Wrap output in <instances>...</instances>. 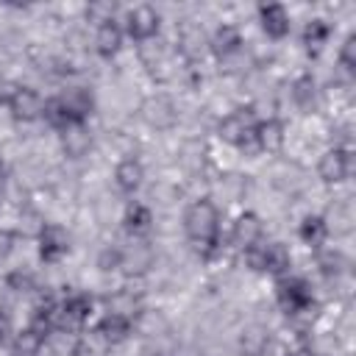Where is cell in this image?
<instances>
[{
    "instance_id": "23",
    "label": "cell",
    "mask_w": 356,
    "mask_h": 356,
    "mask_svg": "<svg viewBox=\"0 0 356 356\" xmlns=\"http://www.w3.org/2000/svg\"><path fill=\"white\" fill-rule=\"evenodd\" d=\"M298 234H300V239H303L309 248H320V245L325 242V236H328V222H325L323 217L312 214V217H306V220L300 222Z\"/></svg>"
},
{
    "instance_id": "24",
    "label": "cell",
    "mask_w": 356,
    "mask_h": 356,
    "mask_svg": "<svg viewBox=\"0 0 356 356\" xmlns=\"http://www.w3.org/2000/svg\"><path fill=\"white\" fill-rule=\"evenodd\" d=\"M239 348H242V353H245V356H264V353H267V348H270V334H267L264 328L253 325V328H248V331L242 334Z\"/></svg>"
},
{
    "instance_id": "22",
    "label": "cell",
    "mask_w": 356,
    "mask_h": 356,
    "mask_svg": "<svg viewBox=\"0 0 356 356\" xmlns=\"http://www.w3.org/2000/svg\"><path fill=\"white\" fill-rule=\"evenodd\" d=\"M44 339H47V337L39 334V331L31 325V328L14 334V339H11V350H14V356H36V353L42 350Z\"/></svg>"
},
{
    "instance_id": "27",
    "label": "cell",
    "mask_w": 356,
    "mask_h": 356,
    "mask_svg": "<svg viewBox=\"0 0 356 356\" xmlns=\"http://www.w3.org/2000/svg\"><path fill=\"white\" fill-rule=\"evenodd\" d=\"M42 117H44V120H47V125H50V128H56V131H64V128H70V125H72L58 97H50V100L44 103V108H42Z\"/></svg>"
},
{
    "instance_id": "10",
    "label": "cell",
    "mask_w": 356,
    "mask_h": 356,
    "mask_svg": "<svg viewBox=\"0 0 356 356\" xmlns=\"http://www.w3.org/2000/svg\"><path fill=\"white\" fill-rule=\"evenodd\" d=\"M89 314H92V298L89 295H70L61 303L58 328H78L89 320Z\"/></svg>"
},
{
    "instance_id": "1",
    "label": "cell",
    "mask_w": 356,
    "mask_h": 356,
    "mask_svg": "<svg viewBox=\"0 0 356 356\" xmlns=\"http://www.w3.org/2000/svg\"><path fill=\"white\" fill-rule=\"evenodd\" d=\"M184 228H186V236L203 250V253H211V248L217 245V236H220V211L211 200H195L186 214H184Z\"/></svg>"
},
{
    "instance_id": "21",
    "label": "cell",
    "mask_w": 356,
    "mask_h": 356,
    "mask_svg": "<svg viewBox=\"0 0 356 356\" xmlns=\"http://www.w3.org/2000/svg\"><path fill=\"white\" fill-rule=\"evenodd\" d=\"M122 225H125L128 234H134V236H145V234L150 231V225H153V214H150L147 206H142V203H131V206L125 209Z\"/></svg>"
},
{
    "instance_id": "15",
    "label": "cell",
    "mask_w": 356,
    "mask_h": 356,
    "mask_svg": "<svg viewBox=\"0 0 356 356\" xmlns=\"http://www.w3.org/2000/svg\"><path fill=\"white\" fill-rule=\"evenodd\" d=\"M61 147L67 159H83L92 147V134L86 131V125H70L61 131Z\"/></svg>"
},
{
    "instance_id": "32",
    "label": "cell",
    "mask_w": 356,
    "mask_h": 356,
    "mask_svg": "<svg viewBox=\"0 0 356 356\" xmlns=\"http://www.w3.org/2000/svg\"><path fill=\"white\" fill-rule=\"evenodd\" d=\"M114 3H95V6H89V17L95 19V22H114Z\"/></svg>"
},
{
    "instance_id": "7",
    "label": "cell",
    "mask_w": 356,
    "mask_h": 356,
    "mask_svg": "<svg viewBox=\"0 0 356 356\" xmlns=\"http://www.w3.org/2000/svg\"><path fill=\"white\" fill-rule=\"evenodd\" d=\"M70 250V234L61 225H44L39 231V256L44 261H58Z\"/></svg>"
},
{
    "instance_id": "19",
    "label": "cell",
    "mask_w": 356,
    "mask_h": 356,
    "mask_svg": "<svg viewBox=\"0 0 356 356\" xmlns=\"http://www.w3.org/2000/svg\"><path fill=\"white\" fill-rule=\"evenodd\" d=\"M286 270H289V250H286L281 242L261 245V273L284 275Z\"/></svg>"
},
{
    "instance_id": "9",
    "label": "cell",
    "mask_w": 356,
    "mask_h": 356,
    "mask_svg": "<svg viewBox=\"0 0 356 356\" xmlns=\"http://www.w3.org/2000/svg\"><path fill=\"white\" fill-rule=\"evenodd\" d=\"M142 117L147 125L164 131V128H172L175 125V106L170 97L164 95H156V97H147L145 106H142Z\"/></svg>"
},
{
    "instance_id": "16",
    "label": "cell",
    "mask_w": 356,
    "mask_h": 356,
    "mask_svg": "<svg viewBox=\"0 0 356 356\" xmlns=\"http://www.w3.org/2000/svg\"><path fill=\"white\" fill-rule=\"evenodd\" d=\"M122 44V28L117 22H103L97 25V33H95V50L103 56V58H111L117 56Z\"/></svg>"
},
{
    "instance_id": "20",
    "label": "cell",
    "mask_w": 356,
    "mask_h": 356,
    "mask_svg": "<svg viewBox=\"0 0 356 356\" xmlns=\"http://www.w3.org/2000/svg\"><path fill=\"white\" fill-rule=\"evenodd\" d=\"M256 142H259V150L275 153L284 145V125H281V120H264V122H259L256 125Z\"/></svg>"
},
{
    "instance_id": "2",
    "label": "cell",
    "mask_w": 356,
    "mask_h": 356,
    "mask_svg": "<svg viewBox=\"0 0 356 356\" xmlns=\"http://www.w3.org/2000/svg\"><path fill=\"white\" fill-rule=\"evenodd\" d=\"M256 125L259 120L253 117L250 108H239L234 114H228L220 122V136L231 145H236L245 153H259V142H256Z\"/></svg>"
},
{
    "instance_id": "11",
    "label": "cell",
    "mask_w": 356,
    "mask_h": 356,
    "mask_svg": "<svg viewBox=\"0 0 356 356\" xmlns=\"http://www.w3.org/2000/svg\"><path fill=\"white\" fill-rule=\"evenodd\" d=\"M261 234H264L261 220H259L253 211H248V214H242V217L234 222L231 239H234V245H236V248L248 250V248H253V245H259V242H261Z\"/></svg>"
},
{
    "instance_id": "34",
    "label": "cell",
    "mask_w": 356,
    "mask_h": 356,
    "mask_svg": "<svg viewBox=\"0 0 356 356\" xmlns=\"http://www.w3.org/2000/svg\"><path fill=\"white\" fill-rule=\"evenodd\" d=\"M6 97H8V92H6V83H3V78H0V106L6 103Z\"/></svg>"
},
{
    "instance_id": "31",
    "label": "cell",
    "mask_w": 356,
    "mask_h": 356,
    "mask_svg": "<svg viewBox=\"0 0 356 356\" xmlns=\"http://www.w3.org/2000/svg\"><path fill=\"white\" fill-rule=\"evenodd\" d=\"M320 267L325 275H339L345 270V259H342V253H325V256H320Z\"/></svg>"
},
{
    "instance_id": "3",
    "label": "cell",
    "mask_w": 356,
    "mask_h": 356,
    "mask_svg": "<svg viewBox=\"0 0 356 356\" xmlns=\"http://www.w3.org/2000/svg\"><path fill=\"white\" fill-rule=\"evenodd\" d=\"M278 303L286 314H300V312H309L314 298H312V286L298 278V275H289V278H281L278 281Z\"/></svg>"
},
{
    "instance_id": "6",
    "label": "cell",
    "mask_w": 356,
    "mask_h": 356,
    "mask_svg": "<svg viewBox=\"0 0 356 356\" xmlns=\"http://www.w3.org/2000/svg\"><path fill=\"white\" fill-rule=\"evenodd\" d=\"M58 100H61V106H64V111H67V117H70L72 125H86V120H89V114L95 108V100H92L89 89L72 86L64 95H58Z\"/></svg>"
},
{
    "instance_id": "13",
    "label": "cell",
    "mask_w": 356,
    "mask_h": 356,
    "mask_svg": "<svg viewBox=\"0 0 356 356\" xmlns=\"http://www.w3.org/2000/svg\"><path fill=\"white\" fill-rule=\"evenodd\" d=\"M142 181H145V167H142L139 159H122V161L117 164V170H114V184H117L120 192L134 195V192L142 186Z\"/></svg>"
},
{
    "instance_id": "4",
    "label": "cell",
    "mask_w": 356,
    "mask_h": 356,
    "mask_svg": "<svg viewBox=\"0 0 356 356\" xmlns=\"http://www.w3.org/2000/svg\"><path fill=\"white\" fill-rule=\"evenodd\" d=\"M6 106H8L11 117L19 120V122H33V120H39V117H42V108H44L39 92L31 89V86H14V89L8 92V97H6Z\"/></svg>"
},
{
    "instance_id": "28",
    "label": "cell",
    "mask_w": 356,
    "mask_h": 356,
    "mask_svg": "<svg viewBox=\"0 0 356 356\" xmlns=\"http://www.w3.org/2000/svg\"><path fill=\"white\" fill-rule=\"evenodd\" d=\"M6 286H8L11 292H31V289L36 286V278H33V273H28V270H11V273L6 275Z\"/></svg>"
},
{
    "instance_id": "29",
    "label": "cell",
    "mask_w": 356,
    "mask_h": 356,
    "mask_svg": "<svg viewBox=\"0 0 356 356\" xmlns=\"http://www.w3.org/2000/svg\"><path fill=\"white\" fill-rule=\"evenodd\" d=\"M97 267L103 270V273H111V270H120L122 267V250L120 248H103L100 250V256H97Z\"/></svg>"
},
{
    "instance_id": "8",
    "label": "cell",
    "mask_w": 356,
    "mask_h": 356,
    "mask_svg": "<svg viewBox=\"0 0 356 356\" xmlns=\"http://www.w3.org/2000/svg\"><path fill=\"white\" fill-rule=\"evenodd\" d=\"M320 178L325 181V184H339V181H345L348 175H350V150H345V147H334V150H328L323 159H320Z\"/></svg>"
},
{
    "instance_id": "35",
    "label": "cell",
    "mask_w": 356,
    "mask_h": 356,
    "mask_svg": "<svg viewBox=\"0 0 356 356\" xmlns=\"http://www.w3.org/2000/svg\"><path fill=\"white\" fill-rule=\"evenodd\" d=\"M0 175H3V161H0Z\"/></svg>"
},
{
    "instance_id": "33",
    "label": "cell",
    "mask_w": 356,
    "mask_h": 356,
    "mask_svg": "<svg viewBox=\"0 0 356 356\" xmlns=\"http://www.w3.org/2000/svg\"><path fill=\"white\" fill-rule=\"evenodd\" d=\"M8 339H14V325L6 309H0V345H6Z\"/></svg>"
},
{
    "instance_id": "26",
    "label": "cell",
    "mask_w": 356,
    "mask_h": 356,
    "mask_svg": "<svg viewBox=\"0 0 356 356\" xmlns=\"http://www.w3.org/2000/svg\"><path fill=\"white\" fill-rule=\"evenodd\" d=\"M328 33H331V28H328L325 19H312V22H306V28H303V44H306L312 53H317V50L325 44Z\"/></svg>"
},
{
    "instance_id": "25",
    "label": "cell",
    "mask_w": 356,
    "mask_h": 356,
    "mask_svg": "<svg viewBox=\"0 0 356 356\" xmlns=\"http://www.w3.org/2000/svg\"><path fill=\"white\" fill-rule=\"evenodd\" d=\"M292 97H295V103H298L300 108H314V103H317V81H314L312 75L295 78V83H292Z\"/></svg>"
},
{
    "instance_id": "5",
    "label": "cell",
    "mask_w": 356,
    "mask_h": 356,
    "mask_svg": "<svg viewBox=\"0 0 356 356\" xmlns=\"http://www.w3.org/2000/svg\"><path fill=\"white\" fill-rule=\"evenodd\" d=\"M159 31V14L150 8V6H136L128 11L125 17V33L136 42H147L153 39Z\"/></svg>"
},
{
    "instance_id": "30",
    "label": "cell",
    "mask_w": 356,
    "mask_h": 356,
    "mask_svg": "<svg viewBox=\"0 0 356 356\" xmlns=\"http://www.w3.org/2000/svg\"><path fill=\"white\" fill-rule=\"evenodd\" d=\"M339 64H342L348 72L356 70V33H350V36L342 42V47H339Z\"/></svg>"
},
{
    "instance_id": "12",
    "label": "cell",
    "mask_w": 356,
    "mask_h": 356,
    "mask_svg": "<svg viewBox=\"0 0 356 356\" xmlns=\"http://www.w3.org/2000/svg\"><path fill=\"white\" fill-rule=\"evenodd\" d=\"M259 22L264 28L267 36L273 39H284L289 33V14L284 6L270 3V6H259Z\"/></svg>"
},
{
    "instance_id": "17",
    "label": "cell",
    "mask_w": 356,
    "mask_h": 356,
    "mask_svg": "<svg viewBox=\"0 0 356 356\" xmlns=\"http://www.w3.org/2000/svg\"><path fill=\"white\" fill-rule=\"evenodd\" d=\"M209 44H211L214 56L228 58V56H234V53L242 47V33H239V28H234V25H220V28L214 31V36H211Z\"/></svg>"
},
{
    "instance_id": "14",
    "label": "cell",
    "mask_w": 356,
    "mask_h": 356,
    "mask_svg": "<svg viewBox=\"0 0 356 356\" xmlns=\"http://www.w3.org/2000/svg\"><path fill=\"white\" fill-rule=\"evenodd\" d=\"M131 334V317L125 314H117V312H108L100 323H97V337L106 342V345H120L125 342Z\"/></svg>"
},
{
    "instance_id": "18",
    "label": "cell",
    "mask_w": 356,
    "mask_h": 356,
    "mask_svg": "<svg viewBox=\"0 0 356 356\" xmlns=\"http://www.w3.org/2000/svg\"><path fill=\"white\" fill-rule=\"evenodd\" d=\"M150 264H153V250H150V245L136 242V245H131L128 250H122V270H125L128 275H142V273H147Z\"/></svg>"
}]
</instances>
